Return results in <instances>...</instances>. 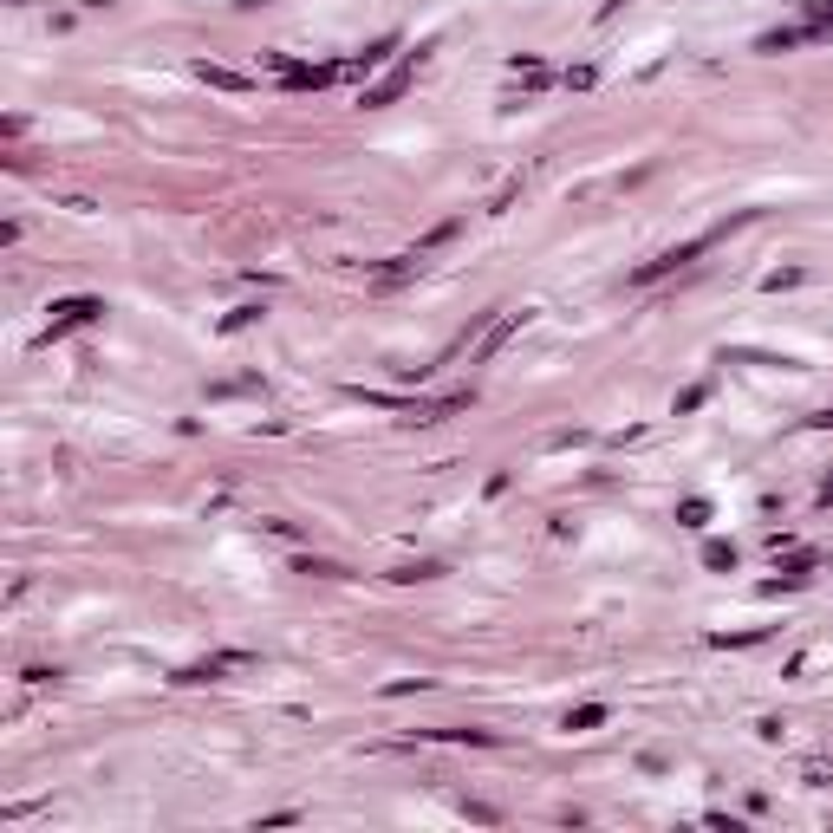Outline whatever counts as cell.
I'll return each mask as SVG.
<instances>
[{"label": "cell", "mask_w": 833, "mask_h": 833, "mask_svg": "<svg viewBox=\"0 0 833 833\" xmlns=\"http://www.w3.org/2000/svg\"><path fill=\"white\" fill-rule=\"evenodd\" d=\"M742 221H748V215H730V221H716V228H703L697 241H684V247H664L658 261H645V267L631 273V287H651V281H664V273H677V267H690V261H697V255H710V247L723 241L730 228H742Z\"/></svg>", "instance_id": "obj_1"}, {"label": "cell", "mask_w": 833, "mask_h": 833, "mask_svg": "<svg viewBox=\"0 0 833 833\" xmlns=\"http://www.w3.org/2000/svg\"><path fill=\"white\" fill-rule=\"evenodd\" d=\"M521 326H527V313H502V319H488V326H482V339L469 345V365H482V358H495V352H502V345L515 339Z\"/></svg>", "instance_id": "obj_2"}, {"label": "cell", "mask_w": 833, "mask_h": 833, "mask_svg": "<svg viewBox=\"0 0 833 833\" xmlns=\"http://www.w3.org/2000/svg\"><path fill=\"white\" fill-rule=\"evenodd\" d=\"M410 78H416V59H404V66H391V72H384L378 85L365 92V104H372V111H378V104H398V98H404V85H410Z\"/></svg>", "instance_id": "obj_3"}, {"label": "cell", "mask_w": 833, "mask_h": 833, "mask_svg": "<svg viewBox=\"0 0 833 833\" xmlns=\"http://www.w3.org/2000/svg\"><path fill=\"white\" fill-rule=\"evenodd\" d=\"M104 313V300H59L52 307V332H72V326H92Z\"/></svg>", "instance_id": "obj_4"}, {"label": "cell", "mask_w": 833, "mask_h": 833, "mask_svg": "<svg viewBox=\"0 0 833 833\" xmlns=\"http://www.w3.org/2000/svg\"><path fill=\"white\" fill-rule=\"evenodd\" d=\"M241 664H255L247 651H221V658H202V664H189L183 671V684H209V677H221V671H241Z\"/></svg>", "instance_id": "obj_5"}, {"label": "cell", "mask_w": 833, "mask_h": 833, "mask_svg": "<svg viewBox=\"0 0 833 833\" xmlns=\"http://www.w3.org/2000/svg\"><path fill=\"white\" fill-rule=\"evenodd\" d=\"M332 78H339V66H281V85H293V92H319Z\"/></svg>", "instance_id": "obj_6"}, {"label": "cell", "mask_w": 833, "mask_h": 833, "mask_svg": "<svg viewBox=\"0 0 833 833\" xmlns=\"http://www.w3.org/2000/svg\"><path fill=\"white\" fill-rule=\"evenodd\" d=\"M196 78H202V85H215V92H247V78H241V72H228V66H209V59L196 66Z\"/></svg>", "instance_id": "obj_7"}, {"label": "cell", "mask_w": 833, "mask_h": 833, "mask_svg": "<svg viewBox=\"0 0 833 833\" xmlns=\"http://www.w3.org/2000/svg\"><path fill=\"white\" fill-rule=\"evenodd\" d=\"M410 273H424V247H416V255H398V267H384V273H378V287H404Z\"/></svg>", "instance_id": "obj_8"}, {"label": "cell", "mask_w": 833, "mask_h": 833, "mask_svg": "<svg viewBox=\"0 0 833 833\" xmlns=\"http://www.w3.org/2000/svg\"><path fill=\"white\" fill-rule=\"evenodd\" d=\"M605 723V703H579L573 716H567V730H599Z\"/></svg>", "instance_id": "obj_9"}, {"label": "cell", "mask_w": 833, "mask_h": 833, "mask_svg": "<svg viewBox=\"0 0 833 833\" xmlns=\"http://www.w3.org/2000/svg\"><path fill=\"white\" fill-rule=\"evenodd\" d=\"M808 33H814V26H788V33H768V40H762V52H788V46H801Z\"/></svg>", "instance_id": "obj_10"}, {"label": "cell", "mask_w": 833, "mask_h": 833, "mask_svg": "<svg viewBox=\"0 0 833 833\" xmlns=\"http://www.w3.org/2000/svg\"><path fill=\"white\" fill-rule=\"evenodd\" d=\"M703 567H736V547L730 541H710L703 547Z\"/></svg>", "instance_id": "obj_11"}, {"label": "cell", "mask_w": 833, "mask_h": 833, "mask_svg": "<svg viewBox=\"0 0 833 833\" xmlns=\"http://www.w3.org/2000/svg\"><path fill=\"white\" fill-rule=\"evenodd\" d=\"M677 521H684V527H703V521H710V502H684Z\"/></svg>", "instance_id": "obj_12"}, {"label": "cell", "mask_w": 833, "mask_h": 833, "mask_svg": "<svg viewBox=\"0 0 833 833\" xmlns=\"http://www.w3.org/2000/svg\"><path fill=\"white\" fill-rule=\"evenodd\" d=\"M515 78H521V85H547V66H534V59H521V66H515Z\"/></svg>", "instance_id": "obj_13"}, {"label": "cell", "mask_w": 833, "mask_h": 833, "mask_svg": "<svg viewBox=\"0 0 833 833\" xmlns=\"http://www.w3.org/2000/svg\"><path fill=\"white\" fill-rule=\"evenodd\" d=\"M827 502H833V482H827Z\"/></svg>", "instance_id": "obj_14"}]
</instances>
